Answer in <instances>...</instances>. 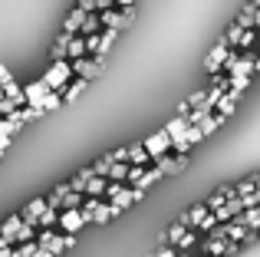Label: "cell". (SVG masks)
Wrapping results in <instances>:
<instances>
[{
  "label": "cell",
  "instance_id": "cell-1",
  "mask_svg": "<svg viewBox=\"0 0 260 257\" xmlns=\"http://www.w3.org/2000/svg\"><path fill=\"white\" fill-rule=\"evenodd\" d=\"M73 83V63L70 59H53V66L43 73V86L50 92H59L63 96V89Z\"/></svg>",
  "mask_w": 260,
  "mask_h": 257
},
{
  "label": "cell",
  "instance_id": "cell-2",
  "mask_svg": "<svg viewBox=\"0 0 260 257\" xmlns=\"http://www.w3.org/2000/svg\"><path fill=\"white\" fill-rule=\"evenodd\" d=\"M142 148L148 152V158L152 162H158V158H165V155H172V139L165 135V128L161 132H152L145 142H142Z\"/></svg>",
  "mask_w": 260,
  "mask_h": 257
},
{
  "label": "cell",
  "instance_id": "cell-3",
  "mask_svg": "<svg viewBox=\"0 0 260 257\" xmlns=\"http://www.w3.org/2000/svg\"><path fill=\"white\" fill-rule=\"evenodd\" d=\"M102 63H106V59H99V56H83V59H76V63H73V73H76V79H86V83H92V79L99 76Z\"/></svg>",
  "mask_w": 260,
  "mask_h": 257
},
{
  "label": "cell",
  "instance_id": "cell-4",
  "mask_svg": "<svg viewBox=\"0 0 260 257\" xmlns=\"http://www.w3.org/2000/svg\"><path fill=\"white\" fill-rule=\"evenodd\" d=\"M46 96H50V89L43 86V79H33L30 86H23V99H26V106H33V109H43Z\"/></svg>",
  "mask_w": 260,
  "mask_h": 257
},
{
  "label": "cell",
  "instance_id": "cell-5",
  "mask_svg": "<svg viewBox=\"0 0 260 257\" xmlns=\"http://www.w3.org/2000/svg\"><path fill=\"white\" fill-rule=\"evenodd\" d=\"M228 53H231L228 46H224V43H217L214 50H211L208 56H204V70H208L211 76H217V73L224 70V63H228Z\"/></svg>",
  "mask_w": 260,
  "mask_h": 257
},
{
  "label": "cell",
  "instance_id": "cell-6",
  "mask_svg": "<svg viewBox=\"0 0 260 257\" xmlns=\"http://www.w3.org/2000/svg\"><path fill=\"white\" fill-rule=\"evenodd\" d=\"M208 218H211L208 205H194V208H191V211H184V214H181V218H178V221H181V224L188 228V231H198V228H201V224H204V221H208Z\"/></svg>",
  "mask_w": 260,
  "mask_h": 257
},
{
  "label": "cell",
  "instance_id": "cell-7",
  "mask_svg": "<svg viewBox=\"0 0 260 257\" xmlns=\"http://www.w3.org/2000/svg\"><path fill=\"white\" fill-rule=\"evenodd\" d=\"M59 228H63L66 234H76L79 228L86 224V218H83V211L79 208H70V211H59V221H56Z\"/></svg>",
  "mask_w": 260,
  "mask_h": 257
},
{
  "label": "cell",
  "instance_id": "cell-8",
  "mask_svg": "<svg viewBox=\"0 0 260 257\" xmlns=\"http://www.w3.org/2000/svg\"><path fill=\"white\" fill-rule=\"evenodd\" d=\"M184 165H188V155H165V158L155 162V168H158L161 175H178Z\"/></svg>",
  "mask_w": 260,
  "mask_h": 257
},
{
  "label": "cell",
  "instance_id": "cell-9",
  "mask_svg": "<svg viewBox=\"0 0 260 257\" xmlns=\"http://www.w3.org/2000/svg\"><path fill=\"white\" fill-rule=\"evenodd\" d=\"M115 43H119V30H102V33H99V43H95V56L106 59L109 50H112Z\"/></svg>",
  "mask_w": 260,
  "mask_h": 257
},
{
  "label": "cell",
  "instance_id": "cell-10",
  "mask_svg": "<svg viewBox=\"0 0 260 257\" xmlns=\"http://www.w3.org/2000/svg\"><path fill=\"white\" fill-rule=\"evenodd\" d=\"M83 20H86V13L79 10V7H73V10H70V17L63 20V33H70V37H76V33L83 30Z\"/></svg>",
  "mask_w": 260,
  "mask_h": 257
},
{
  "label": "cell",
  "instance_id": "cell-11",
  "mask_svg": "<svg viewBox=\"0 0 260 257\" xmlns=\"http://www.w3.org/2000/svg\"><path fill=\"white\" fill-rule=\"evenodd\" d=\"M95 33H102V20H99V13H86V20H83V30H79L76 37L89 40V37H95Z\"/></svg>",
  "mask_w": 260,
  "mask_h": 257
},
{
  "label": "cell",
  "instance_id": "cell-12",
  "mask_svg": "<svg viewBox=\"0 0 260 257\" xmlns=\"http://www.w3.org/2000/svg\"><path fill=\"white\" fill-rule=\"evenodd\" d=\"M234 112H237V99L231 96V92H224V96H221V103L214 106V116H221V119H231Z\"/></svg>",
  "mask_w": 260,
  "mask_h": 257
},
{
  "label": "cell",
  "instance_id": "cell-13",
  "mask_svg": "<svg viewBox=\"0 0 260 257\" xmlns=\"http://www.w3.org/2000/svg\"><path fill=\"white\" fill-rule=\"evenodd\" d=\"M188 128H191V125H188V119H184V116H175L172 122L165 125V135H168L172 142H178V139H181L184 132H188Z\"/></svg>",
  "mask_w": 260,
  "mask_h": 257
},
{
  "label": "cell",
  "instance_id": "cell-14",
  "mask_svg": "<svg viewBox=\"0 0 260 257\" xmlns=\"http://www.w3.org/2000/svg\"><path fill=\"white\" fill-rule=\"evenodd\" d=\"M83 56H89V53H86V40L83 37H73L70 46H66V59H73V63H76V59H83Z\"/></svg>",
  "mask_w": 260,
  "mask_h": 257
},
{
  "label": "cell",
  "instance_id": "cell-15",
  "mask_svg": "<svg viewBox=\"0 0 260 257\" xmlns=\"http://www.w3.org/2000/svg\"><path fill=\"white\" fill-rule=\"evenodd\" d=\"M106 188H109V178H89V185H86V198H99L102 201V195H106Z\"/></svg>",
  "mask_w": 260,
  "mask_h": 257
},
{
  "label": "cell",
  "instance_id": "cell-16",
  "mask_svg": "<svg viewBox=\"0 0 260 257\" xmlns=\"http://www.w3.org/2000/svg\"><path fill=\"white\" fill-rule=\"evenodd\" d=\"M128 165H142V168H148L152 165V158H148V152L142 145H128Z\"/></svg>",
  "mask_w": 260,
  "mask_h": 257
},
{
  "label": "cell",
  "instance_id": "cell-17",
  "mask_svg": "<svg viewBox=\"0 0 260 257\" xmlns=\"http://www.w3.org/2000/svg\"><path fill=\"white\" fill-rule=\"evenodd\" d=\"M86 86H89L86 79H73V83L63 89V103H73V99H79V96L86 92Z\"/></svg>",
  "mask_w": 260,
  "mask_h": 257
},
{
  "label": "cell",
  "instance_id": "cell-18",
  "mask_svg": "<svg viewBox=\"0 0 260 257\" xmlns=\"http://www.w3.org/2000/svg\"><path fill=\"white\" fill-rule=\"evenodd\" d=\"M158 178H165V175H161L158 172V168H145V175H142V181H139V185H135V188H139V191H148V188H152L155 185V181H158Z\"/></svg>",
  "mask_w": 260,
  "mask_h": 257
},
{
  "label": "cell",
  "instance_id": "cell-19",
  "mask_svg": "<svg viewBox=\"0 0 260 257\" xmlns=\"http://www.w3.org/2000/svg\"><path fill=\"white\" fill-rule=\"evenodd\" d=\"M125 175H128V162H112V168H109V181L125 185Z\"/></svg>",
  "mask_w": 260,
  "mask_h": 257
},
{
  "label": "cell",
  "instance_id": "cell-20",
  "mask_svg": "<svg viewBox=\"0 0 260 257\" xmlns=\"http://www.w3.org/2000/svg\"><path fill=\"white\" fill-rule=\"evenodd\" d=\"M115 218V211H112V205L109 201H99V208H95V214H92V221L95 224H106V221H112Z\"/></svg>",
  "mask_w": 260,
  "mask_h": 257
},
{
  "label": "cell",
  "instance_id": "cell-21",
  "mask_svg": "<svg viewBox=\"0 0 260 257\" xmlns=\"http://www.w3.org/2000/svg\"><path fill=\"white\" fill-rule=\"evenodd\" d=\"M89 168H92V175H95V178H109V168H112V158H109V155H102V158H95Z\"/></svg>",
  "mask_w": 260,
  "mask_h": 257
},
{
  "label": "cell",
  "instance_id": "cell-22",
  "mask_svg": "<svg viewBox=\"0 0 260 257\" xmlns=\"http://www.w3.org/2000/svg\"><path fill=\"white\" fill-rule=\"evenodd\" d=\"M198 238H201V231H188V234H184V238H181V241L175 244V251H178V254H188L191 247L198 244Z\"/></svg>",
  "mask_w": 260,
  "mask_h": 257
},
{
  "label": "cell",
  "instance_id": "cell-23",
  "mask_svg": "<svg viewBox=\"0 0 260 257\" xmlns=\"http://www.w3.org/2000/svg\"><path fill=\"white\" fill-rule=\"evenodd\" d=\"M184 234H188V228H184V224H181V221H175V224H172V228H168V234H165V244H172V247H175V244H178V241H181V238H184Z\"/></svg>",
  "mask_w": 260,
  "mask_h": 257
},
{
  "label": "cell",
  "instance_id": "cell-24",
  "mask_svg": "<svg viewBox=\"0 0 260 257\" xmlns=\"http://www.w3.org/2000/svg\"><path fill=\"white\" fill-rule=\"evenodd\" d=\"M56 221H59V211H53V208H46V211H43V214H40V221H37V228H40V231H50V228H53V224H56Z\"/></svg>",
  "mask_w": 260,
  "mask_h": 257
},
{
  "label": "cell",
  "instance_id": "cell-25",
  "mask_svg": "<svg viewBox=\"0 0 260 257\" xmlns=\"http://www.w3.org/2000/svg\"><path fill=\"white\" fill-rule=\"evenodd\" d=\"M70 33H59L56 43H53V59H66V46H70Z\"/></svg>",
  "mask_w": 260,
  "mask_h": 257
},
{
  "label": "cell",
  "instance_id": "cell-26",
  "mask_svg": "<svg viewBox=\"0 0 260 257\" xmlns=\"http://www.w3.org/2000/svg\"><path fill=\"white\" fill-rule=\"evenodd\" d=\"M221 122H224V119H221V116H214V112H211V116L204 119V122L198 125V128H201V135H204V139H208L211 132H217V125H221Z\"/></svg>",
  "mask_w": 260,
  "mask_h": 257
},
{
  "label": "cell",
  "instance_id": "cell-27",
  "mask_svg": "<svg viewBox=\"0 0 260 257\" xmlns=\"http://www.w3.org/2000/svg\"><path fill=\"white\" fill-rule=\"evenodd\" d=\"M43 112L40 109H33V106H23V109H17V119H20V125L23 122H33V119H40Z\"/></svg>",
  "mask_w": 260,
  "mask_h": 257
},
{
  "label": "cell",
  "instance_id": "cell-28",
  "mask_svg": "<svg viewBox=\"0 0 260 257\" xmlns=\"http://www.w3.org/2000/svg\"><path fill=\"white\" fill-rule=\"evenodd\" d=\"M59 106H63V96H59V92H50V96L43 99V109L40 112H56Z\"/></svg>",
  "mask_w": 260,
  "mask_h": 257
},
{
  "label": "cell",
  "instance_id": "cell-29",
  "mask_svg": "<svg viewBox=\"0 0 260 257\" xmlns=\"http://www.w3.org/2000/svg\"><path fill=\"white\" fill-rule=\"evenodd\" d=\"M83 201H86V195H79V191H70L63 198V211H70V208H83Z\"/></svg>",
  "mask_w": 260,
  "mask_h": 257
},
{
  "label": "cell",
  "instance_id": "cell-30",
  "mask_svg": "<svg viewBox=\"0 0 260 257\" xmlns=\"http://www.w3.org/2000/svg\"><path fill=\"white\" fill-rule=\"evenodd\" d=\"M79 10H83V13H95V0H79Z\"/></svg>",
  "mask_w": 260,
  "mask_h": 257
},
{
  "label": "cell",
  "instance_id": "cell-31",
  "mask_svg": "<svg viewBox=\"0 0 260 257\" xmlns=\"http://www.w3.org/2000/svg\"><path fill=\"white\" fill-rule=\"evenodd\" d=\"M10 79H13V73H10V70H7V66H4V63H0V86H7V83H10Z\"/></svg>",
  "mask_w": 260,
  "mask_h": 257
},
{
  "label": "cell",
  "instance_id": "cell-32",
  "mask_svg": "<svg viewBox=\"0 0 260 257\" xmlns=\"http://www.w3.org/2000/svg\"><path fill=\"white\" fill-rule=\"evenodd\" d=\"M135 0H115V10H132Z\"/></svg>",
  "mask_w": 260,
  "mask_h": 257
},
{
  "label": "cell",
  "instance_id": "cell-33",
  "mask_svg": "<svg viewBox=\"0 0 260 257\" xmlns=\"http://www.w3.org/2000/svg\"><path fill=\"white\" fill-rule=\"evenodd\" d=\"M155 257H178V251H175V247H161V251L155 254Z\"/></svg>",
  "mask_w": 260,
  "mask_h": 257
},
{
  "label": "cell",
  "instance_id": "cell-34",
  "mask_svg": "<svg viewBox=\"0 0 260 257\" xmlns=\"http://www.w3.org/2000/svg\"><path fill=\"white\" fill-rule=\"evenodd\" d=\"M0 257H17V254H13V247H0Z\"/></svg>",
  "mask_w": 260,
  "mask_h": 257
},
{
  "label": "cell",
  "instance_id": "cell-35",
  "mask_svg": "<svg viewBox=\"0 0 260 257\" xmlns=\"http://www.w3.org/2000/svg\"><path fill=\"white\" fill-rule=\"evenodd\" d=\"M254 30H260V10H254Z\"/></svg>",
  "mask_w": 260,
  "mask_h": 257
},
{
  "label": "cell",
  "instance_id": "cell-36",
  "mask_svg": "<svg viewBox=\"0 0 260 257\" xmlns=\"http://www.w3.org/2000/svg\"><path fill=\"white\" fill-rule=\"evenodd\" d=\"M33 257H53V254H50V251H43V247H40V251L33 254Z\"/></svg>",
  "mask_w": 260,
  "mask_h": 257
},
{
  "label": "cell",
  "instance_id": "cell-37",
  "mask_svg": "<svg viewBox=\"0 0 260 257\" xmlns=\"http://www.w3.org/2000/svg\"><path fill=\"white\" fill-rule=\"evenodd\" d=\"M254 73H260V53H257V59H254Z\"/></svg>",
  "mask_w": 260,
  "mask_h": 257
},
{
  "label": "cell",
  "instance_id": "cell-38",
  "mask_svg": "<svg viewBox=\"0 0 260 257\" xmlns=\"http://www.w3.org/2000/svg\"><path fill=\"white\" fill-rule=\"evenodd\" d=\"M0 99H4V89H0Z\"/></svg>",
  "mask_w": 260,
  "mask_h": 257
},
{
  "label": "cell",
  "instance_id": "cell-39",
  "mask_svg": "<svg viewBox=\"0 0 260 257\" xmlns=\"http://www.w3.org/2000/svg\"><path fill=\"white\" fill-rule=\"evenodd\" d=\"M194 257H204V254H194Z\"/></svg>",
  "mask_w": 260,
  "mask_h": 257
},
{
  "label": "cell",
  "instance_id": "cell-40",
  "mask_svg": "<svg viewBox=\"0 0 260 257\" xmlns=\"http://www.w3.org/2000/svg\"><path fill=\"white\" fill-rule=\"evenodd\" d=\"M257 40H260V30H257Z\"/></svg>",
  "mask_w": 260,
  "mask_h": 257
},
{
  "label": "cell",
  "instance_id": "cell-41",
  "mask_svg": "<svg viewBox=\"0 0 260 257\" xmlns=\"http://www.w3.org/2000/svg\"><path fill=\"white\" fill-rule=\"evenodd\" d=\"M257 234H260V228H257Z\"/></svg>",
  "mask_w": 260,
  "mask_h": 257
}]
</instances>
